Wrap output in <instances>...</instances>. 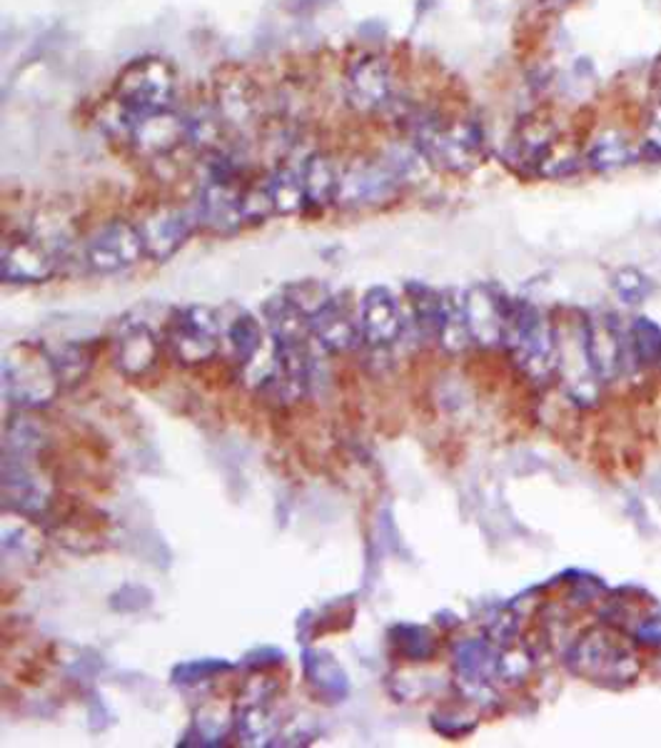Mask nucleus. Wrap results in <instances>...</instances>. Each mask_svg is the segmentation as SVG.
Instances as JSON below:
<instances>
[{
  "mask_svg": "<svg viewBox=\"0 0 661 748\" xmlns=\"http://www.w3.org/2000/svg\"><path fill=\"white\" fill-rule=\"evenodd\" d=\"M407 303H410V313L418 332L424 340H437L440 337V322H442V292L430 287L428 282L412 280L404 285Z\"/></svg>",
  "mask_w": 661,
  "mask_h": 748,
  "instance_id": "20",
  "label": "nucleus"
},
{
  "mask_svg": "<svg viewBox=\"0 0 661 748\" xmlns=\"http://www.w3.org/2000/svg\"><path fill=\"white\" fill-rule=\"evenodd\" d=\"M43 517H50L58 542L72 552H76V542L101 540L103 529L107 526V517L101 509L76 497H53Z\"/></svg>",
  "mask_w": 661,
  "mask_h": 748,
  "instance_id": "12",
  "label": "nucleus"
},
{
  "mask_svg": "<svg viewBox=\"0 0 661 748\" xmlns=\"http://www.w3.org/2000/svg\"><path fill=\"white\" fill-rule=\"evenodd\" d=\"M230 664L220 659H205V661H187L180 664L178 669H173V683H185V687H193V683H201L207 679H215L220 671H228Z\"/></svg>",
  "mask_w": 661,
  "mask_h": 748,
  "instance_id": "31",
  "label": "nucleus"
},
{
  "mask_svg": "<svg viewBox=\"0 0 661 748\" xmlns=\"http://www.w3.org/2000/svg\"><path fill=\"white\" fill-rule=\"evenodd\" d=\"M121 131L128 135L135 150L143 155H166L175 150L180 143H187V121L185 115H178L166 107V111L150 113H130L121 103Z\"/></svg>",
  "mask_w": 661,
  "mask_h": 748,
  "instance_id": "5",
  "label": "nucleus"
},
{
  "mask_svg": "<svg viewBox=\"0 0 661 748\" xmlns=\"http://www.w3.org/2000/svg\"><path fill=\"white\" fill-rule=\"evenodd\" d=\"M187 121V143L197 150H215L217 140L223 138L225 121L217 105L201 107V111L185 115Z\"/></svg>",
  "mask_w": 661,
  "mask_h": 748,
  "instance_id": "29",
  "label": "nucleus"
},
{
  "mask_svg": "<svg viewBox=\"0 0 661 748\" xmlns=\"http://www.w3.org/2000/svg\"><path fill=\"white\" fill-rule=\"evenodd\" d=\"M645 143L651 152L661 155V103L651 111L647 131H645Z\"/></svg>",
  "mask_w": 661,
  "mask_h": 748,
  "instance_id": "32",
  "label": "nucleus"
},
{
  "mask_svg": "<svg viewBox=\"0 0 661 748\" xmlns=\"http://www.w3.org/2000/svg\"><path fill=\"white\" fill-rule=\"evenodd\" d=\"M402 180L387 166H360L340 175V188L334 203L342 207H375L389 203L400 190Z\"/></svg>",
  "mask_w": 661,
  "mask_h": 748,
  "instance_id": "11",
  "label": "nucleus"
},
{
  "mask_svg": "<svg viewBox=\"0 0 661 748\" xmlns=\"http://www.w3.org/2000/svg\"><path fill=\"white\" fill-rule=\"evenodd\" d=\"M362 342L373 350H385L400 340L404 332V315L400 299L389 287H369L360 299Z\"/></svg>",
  "mask_w": 661,
  "mask_h": 748,
  "instance_id": "9",
  "label": "nucleus"
},
{
  "mask_svg": "<svg viewBox=\"0 0 661 748\" xmlns=\"http://www.w3.org/2000/svg\"><path fill=\"white\" fill-rule=\"evenodd\" d=\"M310 332L328 352L332 354L350 352L355 350L357 342L362 340L360 313L355 315V309H352L347 299L332 295L330 303L322 305L310 317Z\"/></svg>",
  "mask_w": 661,
  "mask_h": 748,
  "instance_id": "14",
  "label": "nucleus"
},
{
  "mask_svg": "<svg viewBox=\"0 0 661 748\" xmlns=\"http://www.w3.org/2000/svg\"><path fill=\"white\" fill-rule=\"evenodd\" d=\"M547 3H551V5H559V3H567V0H547Z\"/></svg>",
  "mask_w": 661,
  "mask_h": 748,
  "instance_id": "34",
  "label": "nucleus"
},
{
  "mask_svg": "<svg viewBox=\"0 0 661 748\" xmlns=\"http://www.w3.org/2000/svg\"><path fill=\"white\" fill-rule=\"evenodd\" d=\"M140 235H143V248L145 254H148L150 260H158V262H166L173 258V254L183 248V245L190 240V235L195 233L197 225V215H195V207H166V209H158V213H152L148 220H143L140 225Z\"/></svg>",
  "mask_w": 661,
  "mask_h": 748,
  "instance_id": "10",
  "label": "nucleus"
},
{
  "mask_svg": "<svg viewBox=\"0 0 661 748\" xmlns=\"http://www.w3.org/2000/svg\"><path fill=\"white\" fill-rule=\"evenodd\" d=\"M175 98V72L160 58H138L115 80V103L130 113L166 111Z\"/></svg>",
  "mask_w": 661,
  "mask_h": 748,
  "instance_id": "4",
  "label": "nucleus"
},
{
  "mask_svg": "<svg viewBox=\"0 0 661 748\" xmlns=\"http://www.w3.org/2000/svg\"><path fill=\"white\" fill-rule=\"evenodd\" d=\"M392 651L404 661H430L437 651V636L422 624H397L389 628Z\"/></svg>",
  "mask_w": 661,
  "mask_h": 748,
  "instance_id": "25",
  "label": "nucleus"
},
{
  "mask_svg": "<svg viewBox=\"0 0 661 748\" xmlns=\"http://www.w3.org/2000/svg\"><path fill=\"white\" fill-rule=\"evenodd\" d=\"M345 95L362 113H379L395 103V78L389 63L379 56H362L345 76Z\"/></svg>",
  "mask_w": 661,
  "mask_h": 748,
  "instance_id": "8",
  "label": "nucleus"
},
{
  "mask_svg": "<svg viewBox=\"0 0 661 748\" xmlns=\"http://www.w3.org/2000/svg\"><path fill=\"white\" fill-rule=\"evenodd\" d=\"M48 350L58 370L60 385H78L80 379L88 377L98 354L90 342H60L56 347H48Z\"/></svg>",
  "mask_w": 661,
  "mask_h": 748,
  "instance_id": "24",
  "label": "nucleus"
},
{
  "mask_svg": "<svg viewBox=\"0 0 661 748\" xmlns=\"http://www.w3.org/2000/svg\"><path fill=\"white\" fill-rule=\"evenodd\" d=\"M220 315L207 305H187L173 313L168 322L166 342L173 358L185 367H203L213 362L220 347Z\"/></svg>",
  "mask_w": 661,
  "mask_h": 748,
  "instance_id": "3",
  "label": "nucleus"
},
{
  "mask_svg": "<svg viewBox=\"0 0 661 748\" xmlns=\"http://www.w3.org/2000/svg\"><path fill=\"white\" fill-rule=\"evenodd\" d=\"M303 673L305 683L310 687L317 699L324 704H340L347 699L350 681L340 661L324 649H305L303 651Z\"/></svg>",
  "mask_w": 661,
  "mask_h": 748,
  "instance_id": "16",
  "label": "nucleus"
},
{
  "mask_svg": "<svg viewBox=\"0 0 661 748\" xmlns=\"http://www.w3.org/2000/svg\"><path fill=\"white\" fill-rule=\"evenodd\" d=\"M303 185L307 195V205L324 207L334 203L340 188V172L334 170L332 160L324 155H310L303 166Z\"/></svg>",
  "mask_w": 661,
  "mask_h": 748,
  "instance_id": "21",
  "label": "nucleus"
},
{
  "mask_svg": "<svg viewBox=\"0 0 661 748\" xmlns=\"http://www.w3.org/2000/svg\"><path fill=\"white\" fill-rule=\"evenodd\" d=\"M60 377L45 344L18 342L3 360L5 399L18 409H41L58 395Z\"/></svg>",
  "mask_w": 661,
  "mask_h": 748,
  "instance_id": "1",
  "label": "nucleus"
},
{
  "mask_svg": "<svg viewBox=\"0 0 661 748\" xmlns=\"http://www.w3.org/2000/svg\"><path fill=\"white\" fill-rule=\"evenodd\" d=\"M217 111H220L225 125L232 127H248L258 117V90L248 78H228L217 88L215 98Z\"/></svg>",
  "mask_w": 661,
  "mask_h": 748,
  "instance_id": "17",
  "label": "nucleus"
},
{
  "mask_svg": "<svg viewBox=\"0 0 661 748\" xmlns=\"http://www.w3.org/2000/svg\"><path fill=\"white\" fill-rule=\"evenodd\" d=\"M197 225L215 235H232L244 225L242 193L228 180H210L195 203Z\"/></svg>",
  "mask_w": 661,
  "mask_h": 748,
  "instance_id": "15",
  "label": "nucleus"
},
{
  "mask_svg": "<svg viewBox=\"0 0 661 748\" xmlns=\"http://www.w3.org/2000/svg\"><path fill=\"white\" fill-rule=\"evenodd\" d=\"M160 358V337L150 325L125 322L115 337L113 364L125 379H143L156 370Z\"/></svg>",
  "mask_w": 661,
  "mask_h": 748,
  "instance_id": "13",
  "label": "nucleus"
},
{
  "mask_svg": "<svg viewBox=\"0 0 661 748\" xmlns=\"http://www.w3.org/2000/svg\"><path fill=\"white\" fill-rule=\"evenodd\" d=\"M58 272V254L50 245L33 235H13L3 240L0 252V277L15 285L48 282Z\"/></svg>",
  "mask_w": 661,
  "mask_h": 748,
  "instance_id": "7",
  "label": "nucleus"
},
{
  "mask_svg": "<svg viewBox=\"0 0 661 748\" xmlns=\"http://www.w3.org/2000/svg\"><path fill=\"white\" fill-rule=\"evenodd\" d=\"M469 337L467 317H465V297L457 290L442 292V322H440V337L437 342L445 347L447 352L465 350Z\"/></svg>",
  "mask_w": 661,
  "mask_h": 748,
  "instance_id": "26",
  "label": "nucleus"
},
{
  "mask_svg": "<svg viewBox=\"0 0 661 748\" xmlns=\"http://www.w3.org/2000/svg\"><path fill=\"white\" fill-rule=\"evenodd\" d=\"M654 93L659 95V103H661V66H659L657 76H654Z\"/></svg>",
  "mask_w": 661,
  "mask_h": 748,
  "instance_id": "33",
  "label": "nucleus"
},
{
  "mask_svg": "<svg viewBox=\"0 0 661 748\" xmlns=\"http://www.w3.org/2000/svg\"><path fill=\"white\" fill-rule=\"evenodd\" d=\"M283 295L287 297V303L300 309V313L310 319L317 309L330 303L332 292L328 285L317 280H300V282H289L283 287Z\"/></svg>",
  "mask_w": 661,
  "mask_h": 748,
  "instance_id": "30",
  "label": "nucleus"
},
{
  "mask_svg": "<svg viewBox=\"0 0 661 748\" xmlns=\"http://www.w3.org/2000/svg\"><path fill=\"white\" fill-rule=\"evenodd\" d=\"M223 335L228 337L232 362L238 364L240 370H250L262 350V342H265V330H262L260 319L248 313V309L238 307L235 315L228 317V325L223 327Z\"/></svg>",
  "mask_w": 661,
  "mask_h": 748,
  "instance_id": "18",
  "label": "nucleus"
},
{
  "mask_svg": "<svg viewBox=\"0 0 661 748\" xmlns=\"http://www.w3.org/2000/svg\"><path fill=\"white\" fill-rule=\"evenodd\" d=\"M145 254L138 225L113 220L101 227L86 245V262L98 275H113L133 268Z\"/></svg>",
  "mask_w": 661,
  "mask_h": 748,
  "instance_id": "6",
  "label": "nucleus"
},
{
  "mask_svg": "<svg viewBox=\"0 0 661 748\" xmlns=\"http://www.w3.org/2000/svg\"><path fill=\"white\" fill-rule=\"evenodd\" d=\"M557 131L547 121H529L520 127L517 138L512 143L514 158L524 166H542L547 155L555 150Z\"/></svg>",
  "mask_w": 661,
  "mask_h": 748,
  "instance_id": "22",
  "label": "nucleus"
},
{
  "mask_svg": "<svg viewBox=\"0 0 661 748\" xmlns=\"http://www.w3.org/2000/svg\"><path fill=\"white\" fill-rule=\"evenodd\" d=\"M414 145L434 168L469 172L485 155L482 127L475 121H422L414 131Z\"/></svg>",
  "mask_w": 661,
  "mask_h": 748,
  "instance_id": "2",
  "label": "nucleus"
},
{
  "mask_svg": "<svg viewBox=\"0 0 661 748\" xmlns=\"http://www.w3.org/2000/svg\"><path fill=\"white\" fill-rule=\"evenodd\" d=\"M232 734L240 738L244 746H273L275 738H280V721L273 716L267 704L258 701H242L235 709V726Z\"/></svg>",
  "mask_w": 661,
  "mask_h": 748,
  "instance_id": "19",
  "label": "nucleus"
},
{
  "mask_svg": "<svg viewBox=\"0 0 661 748\" xmlns=\"http://www.w3.org/2000/svg\"><path fill=\"white\" fill-rule=\"evenodd\" d=\"M265 190L270 195V203L275 207V215H295L303 213L307 205L303 172L293 168H280L265 180Z\"/></svg>",
  "mask_w": 661,
  "mask_h": 748,
  "instance_id": "23",
  "label": "nucleus"
},
{
  "mask_svg": "<svg viewBox=\"0 0 661 748\" xmlns=\"http://www.w3.org/2000/svg\"><path fill=\"white\" fill-rule=\"evenodd\" d=\"M634 150L631 143L627 140V135L619 131H606L602 135H596L590 152H586V160L596 170H614L631 162Z\"/></svg>",
  "mask_w": 661,
  "mask_h": 748,
  "instance_id": "27",
  "label": "nucleus"
},
{
  "mask_svg": "<svg viewBox=\"0 0 661 748\" xmlns=\"http://www.w3.org/2000/svg\"><path fill=\"white\" fill-rule=\"evenodd\" d=\"M235 726V709H223L215 704H205L197 709L193 718V734L201 738L203 746H220L230 736Z\"/></svg>",
  "mask_w": 661,
  "mask_h": 748,
  "instance_id": "28",
  "label": "nucleus"
}]
</instances>
